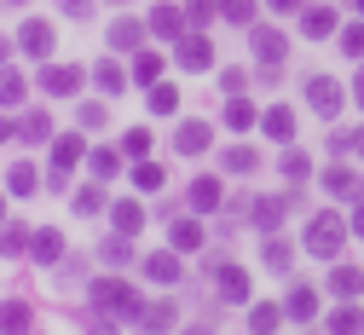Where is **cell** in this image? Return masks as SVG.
Wrapping results in <instances>:
<instances>
[{"instance_id": "6da1fadb", "label": "cell", "mask_w": 364, "mask_h": 335, "mask_svg": "<svg viewBox=\"0 0 364 335\" xmlns=\"http://www.w3.org/2000/svg\"><path fill=\"white\" fill-rule=\"evenodd\" d=\"M87 301H93L99 312H110V318H122V324H145V301H139V289L133 283H122V277H99V283H87Z\"/></svg>"}, {"instance_id": "7a4b0ae2", "label": "cell", "mask_w": 364, "mask_h": 335, "mask_svg": "<svg viewBox=\"0 0 364 335\" xmlns=\"http://www.w3.org/2000/svg\"><path fill=\"white\" fill-rule=\"evenodd\" d=\"M301 243H306L312 260H336L341 243H347V220H341L336 208H318V214L306 220V237H301Z\"/></svg>"}, {"instance_id": "3957f363", "label": "cell", "mask_w": 364, "mask_h": 335, "mask_svg": "<svg viewBox=\"0 0 364 335\" xmlns=\"http://www.w3.org/2000/svg\"><path fill=\"white\" fill-rule=\"evenodd\" d=\"M306 105H312L318 116H341V105H347V87H341L336 75H306Z\"/></svg>"}, {"instance_id": "277c9868", "label": "cell", "mask_w": 364, "mask_h": 335, "mask_svg": "<svg viewBox=\"0 0 364 335\" xmlns=\"http://www.w3.org/2000/svg\"><path fill=\"white\" fill-rule=\"evenodd\" d=\"M81 151H87V139L81 133H64V139H53V191H64L70 185V174H75V162H81Z\"/></svg>"}, {"instance_id": "5b68a950", "label": "cell", "mask_w": 364, "mask_h": 335, "mask_svg": "<svg viewBox=\"0 0 364 335\" xmlns=\"http://www.w3.org/2000/svg\"><path fill=\"white\" fill-rule=\"evenodd\" d=\"M41 92H53V99H70V92H81V64H41Z\"/></svg>"}, {"instance_id": "8992f818", "label": "cell", "mask_w": 364, "mask_h": 335, "mask_svg": "<svg viewBox=\"0 0 364 335\" xmlns=\"http://www.w3.org/2000/svg\"><path fill=\"white\" fill-rule=\"evenodd\" d=\"M249 46H255V64H260V70H266V64H284V58H289V41H284L278 29H260V23L249 29Z\"/></svg>"}, {"instance_id": "52a82bcc", "label": "cell", "mask_w": 364, "mask_h": 335, "mask_svg": "<svg viewBox=\"0 0 364 335\" xmlns=\"http://www.w3.org/2000/svg\"><path fill=\"white\" fill-rule=\"evenodd\" d=\"M214 295H220V301H232V307H243V301H249V272L214 260Z\"/></svg>"}, {"instance_id": "ba28073f", "label": "cell", "mask_w": 364, "mask_h": 335, "mask_svg": "<svg viewBox=\"0 0 364 335\" xmlns=\"http://www.w3.org/2000/svg\"><path fill=\"white\" fill-rule=\"evenodd\" d=\"M173 58H179V70H208L214 64V46H208V35H179L173 41Z\"/></svg>"}, {"instance_id": "9c48e42d", "label": "cell", "mask_w": 364, "mask_h": 335, "mask_svg": "<svg viewBox=\"0 0 364 335\" xmlns=\"http://www.w3.org/2000/svg\"><path fill=\"white\" fill-rule=\"evenodd\" d=\"M214 145V127L208 122H179V133H173V151L179 156H203Z\"/></svg>"}, {"instance_id": "30bf717a", "label": "cell", "mask_w": 364, "mask_h": 335, "mask_svg": "<svg viewBox=\"0 0 364 335\" xmlns=\"http://www.w3.org/2000/svg\"><path fill=\"white\" fill-rule=\"evenodd\" d=\"M18 46H23V53H35V58H47L53 46H58V35H53V23H47V18H29V23L18 29Z\"/></svg>"}, {"instance_id": "8fae6325", "label": "cell", "mask_w": 364, "mask_h": 335, "mask_svg": "<svg viewBox=\"0 0 364 335\" xmlns=\"http://www.w3.org/2000/svg\"><path fill=\"white\" fill-rule=\"evenodd\" d=\"M186 203H191L197 214H208V208H220V203H225V185H220L214 174H203V179H191V191H186Z\"/></svg>"}, {"instance_id": "7c38bea8", "label": "cell", "mask_w": 364, "mask_h": 335, "mask_svg": "<svg viewBox=\"0 0 364 335\" xmlns=\"http://www.w3.org/2000/svg\"><path fill=\"white\" fill-rule=\"evenodd\" d=\"M260 127H266V139H278V145H295V110L289 105H272L260 116Z\"/></svg>"}, {"instance_id": "4fadbf2b", "label": "cell", "mask_w": 364, "mask_h": 335, "mask_svg": "<svg viewBox=\"0 0 364 335\" xmlns=\"http://www.w3.org/2000/svg\"><path fill=\"white\" fill-rule=\"evenodd\" d=\"M289 203H295V197H260V203L249 208V214H255V225H260V237L284 225V214H289Z\"/></svg>"}, {"instance_id": "5bb4252c", "label": "cell", "mask_w": 364, "mask_h": 335, "mask_svg": "<svg viewBox=\"0 0 364 335\" xmlns=\"http://www.w3.org/2000/svg\"><path fill=\"white\" fill-rule=\"evenodd\" d=\"M29 255H35L41 266H53V260H64V237H58L53 225H41V231L29 237Z\"/></svg>"}, {"instance_id": "9a60e30c", "label": "cell", "mask_w": 364, "mask_h": 335, "mask_svg": "<svg viewBox=\"0 0 364 335\" xmlns=\"http://www.w3.org/2000/svg\"><path fill=\"white\" fill-rule=\"evenodd\" d=\"M324 191H336V197L358 203V197H364V179H358L353 168H324Z\"/></svg>"}, {"instance_id": "2e32d148", "label": "cell", "mask_w": 364, "mask_h": 335, "mask_svg": "<svg viewBox=\"0 0 364 335\" xmlns=\"http://www.w3.org/2000/svg\"><path fill=\"white\" fill-rule=\"evenodd\" d=\"M186 12H179V6H156L151 12V35H162V41H179V35H186Z\"/></svg>"}, {"instance_id": "e0dca14e", "label": "cell", "mask_w": 364, "mask_h": 335, "mask_svg": "<svg viewBox=\"0 0 364 335\" xmlns=\"http://www.w3.org/2000/svg\"><path fill=\"white\" fill-rule=\"evenodd\" d=\"M260 260H266V272H289V260H295V249L284 243L278 231H266V237H260Z\"/></svg>"}, {"instance_id": "ac0fdd59", "label": "cell", "mask_w": 364, "mask_h": 335, "mask_svg": "<svg viewBox=\"0 0 364 335\" xmlns=\"http://www.w3.org/2000/svg\"><path fill=\"white\" fill-rule=\"evenodd\" d=\"M179 272H186V266H179L173 249H156V255L145 260V277H151V283H179Z\"/></svg>"}, {"instance_id": "d6986e66", "label": "cell", "mask_w": 364, "mask_h": 335, "mask_svg": "<svg viewBox=\"0 0 364 335\" xmlns=\"http://www.w3.org/2000/svg\"><path fill=\"white\" fill-rule=\"evenodd\" d=\"M301 35H306V41L336 35V12H330V6H306V12H301Z\"/></svg>"}, {"instance_id": "ffe728a7", "label": "cell", "mask_w": 364, "mask_h": 335, "mask_svg": "<svg viewBox=\"0 0 364 335\" xmlns=\"http://www.w3.org/2000/svg\"><path fill=\"white\" fill-rule=\"evenodd\" d=\"M110 220H116V231H127V237H139V231H145V208L133 203V197L110 203Z\"/></svg>"}, {"instance_id": "44dd1931", "label": "cell", "mask_w": 364, "mask_h": 335, "mask_svg": "<svg viewBox=\"0 0 364 335\" xmlns=\"http://www.w3.org/2000/svg\"><path fill=\"white\" fill-rule=\"evenodd\" d=\"M220 168H225V174H255V168H260V151H255V145H225V151H220Z\"/></svg>"}, {"instance_id": "7402d4cb", "label": "cell", "mask_w": 364, "mask_h": 335, "mask_svg": "<svg viewBox=\"0 0 364 335\" xmlns=\"http://www.w3.org/2000/svg\"><path fill=\"white\" fill-rule=\"evenodd\" d=\"M289 318H301V324H312L318 318V289H312V283H295V289H289Z\"/></svg>"}, {"instance_id": "603a6c76", "label": "cell", "mask_w": 364, "mask_h": 335, "mask_svg": "<svg viewBox=\"0 0 364 335\" xmlns=\"http://www.w3.org/2000/svg\"><path fill=\"white\" fill-rule=\"evenodd\" d=\"M139 41H145V23L139 18H116L110 23V46H116V53H133Z\"/></svg>"}, {"instance_id": "cb8c5ba5", "label": "cell", "mask_w": 364, "mask_h": 335, "mask_svg": "<svg viewBox=\"0 0 364 335\" xmlns=\"http://www.w3.org/2000/svg\"><path fill=\"white\" fill-rule=\"evenodd\" d=\"M6 185H12V197H35V191H41L35 162H12V168H6Z\"/></svg>"}, {"instance_id": "d4e9b609", "label": "cell", "mask_w": 364, "mask_h": 335, "mask_svg": "<svg viewBox=\"0 0 364 335\" xmlns=\"http://www.w3.org/2000/svg\"><path fill=\"white\" fill-rule=\"evenodd\" d=\"M18 139H23V145H47V139H53V116H47V110L23 116V122H18Z\"/></svg>"}, {"instance_id": "484cf974", "label": "cell", "mask_w": 364, "mask_h": 335, "mask_svg": "<svg viewBox=\"0 0 364 335\" xmlns=\"http://www.w3.org/2000/svg\"><path fill=\"white\" fill-rule=\"evenodd\" d=\"M255 116H260V110L243 99V92H232V105H225V127H232V133H243V127H255Z\"/></svg>"}, {"instance_id": "4316f807", "label": "cell", "mask_w": 364, "mask_h": 335, "mask_svg": "<svg viewBox=\"0 0 364 335\" xmlns=\"http://www.w3.org/2000/svg\"><path fill=\"white\" fill-rule=\"evenodd\" d=\"M330 289H336L341 301H353V295L364 289V272H358V266H336V272H330Z\"/></svg>"}, {"instance_id": "83f0119b", "label": "cell", "mask_w": 364, "mask_h": 335, "mask_svg": "<svg viewBox=\"0 0 364 335\" xmlns=\"http://www.w3.org/2000/svg\"><path fill=\"white\" fill-rule=\"evenodd\" d=\"M284 312H289V307H272V301H255V307H249V329H260V335H266V329H278V324H284Z\"/></svg>"}, {"instance_id": "f1b7e54d", "label": "cell", "mask_w": 364, "mask_h": 335, "mask_svg": "<svg viewBox=\"0 0 364 335\" xmlns=\"http://www.w3.org/2000/svg\"><path fill=\"white\" fill-rule=\"evenodd\" d=\"M23 92H29V81H23L18 70H0V105L18 110V105H23Z\"/></svg>"}, {"instance_id": "f546056e", "label": "cell", "mask_w": 364, "mask_h": 335, "mask_svg": "<svg viewBox=\"0 0 364 335\" xmlns=\"http://www.w3.org/2000/svg\"><path fill=\"white\" fill-rule=\"evenodd\" d=\"M99 255H105L110 266H127V260H133V237H127V231H116V237H105V243H99Z\"/></svg>"}, {"instance_id": "4dcf8cb0", "label": "cell", "mask_w": 364, "mask_h": 335, "mask_svg": "<svg viewBox=\"0 0 364 335\" xmlns=\"http://www.w3.org/2000/svg\"><path fill=\"white\" fill-rule=\"evenodd\" d=\"M29 324H35L29 301H6V307H0V329H29Z\"/></svg>"}, {"instance_id": "1f68e13d", "label": "cell", "mask_w": 364, "mask_h": 335, "mask_svg": "<svg viewBox=\"0 0 364 335\" xmlns=\"http://www.w3.org/2000/svg\"><path fill=\"white\" fill-rule=\"evenodd\" d=\"M173 249H179V255L203 249V225H197V220H173Z\"/></svg>"}, {"instance_id": "d6a6232c", "label": "cell", "mask_w": 364, "mask_h": 335, "mask_svg": "<svg viewBox=\"0 0 364 335\" xmlns=\"http://www.w3.org/2000/svg\"><path fill=\"white\" fill-rule=\"evenodd\" d=\"M70 208H75V214H105L110 203H105V191H99V185H81L75 197H70Z\"/></svg>"}, {"instance_id": "836d02e7", "label": "cell", "mask_w": 364, "mask_h": 335, "mask_svg": "<svg viewBox=\"0 0 364 335\" xmlns=\"http://www.w3.org/2000/svg\"><path fill=\"white\" fill-rule=\"evenodd\" d=\"M29 225H0V255H29Z\"/></svg>"}, {"instance_id": "e575fe53", "label": "cell", "mask_w": 364, "mask_h": 335, "mask_svg": "<svg viewBox=\"0 0 364 335\" xmlns=\"http://www.w3.org/2000/svg\"><path fill=\"white\" fill-rule=\"evenodd\" d=\"M330 329H336V335L364 329V307H353V301H347V307H336V312H330Z\"/></svg>"}, {"instance_id": "d590c367", "label": "cell", "mask_w": 364, "mask_h": 335, "mask_svg": "<svg viewBox=\"0 0 364 335\" xmlns=\"http://www.w3.org/2000/svg\"><path fill=\"white\" fill-rule=\"evenodd\" d=\"M162 53H139V58H133V81H145V87H156V75H162Z\"/></svg>"}, {"instance_id": "8d00e7d4", "label": "cell", "mask_w": 364, "mask_h": 335, "mask_svg": "<svg viewBox=\"0 0 364 335\" xmlns=\"http://www.w3.org/2000/svg\"><path fill=\"white\" fill-rule=\"evenodd\" d=\"M93 81H99V87H105V92H122V87H127V70H122V64H116V58H105V64H99V70H93Z\"/></svg>"}, {"instance_id": "74e56055", "label": "cell", "mask_w": 364, "mask_h": 335, "mask_svg": "<svg viewBox=\"0 0 364 335\" xmlns=\"http://www.w3.org/2000/svg\"><path fill=\"white\" fill-rule=\"evenodd\" d=\"M122 151H127L133 162H145V156H151V127H127V139H122Z\"/></svg>"}, {"instance_id": "f35d334b", "label": "cell", "mask_w": 364, "mask_h": 335, "mask_svg": "<svg viewBox=\"0 0 364 335\" xmlns=\"http://www.w3.org/2000/svg\"><path fill=\"white\" fill-rule=\"evenodd\" d=\"M173 105H179V87L156 81V87H151V110H156V116H173Z\"/></svg>"}, {"instance_id": "ab89813d", "label": "cell", "mask_w": 364, "mask_h": 335, "mask_svg": "<svg viewBox=\"0 0 364 335\" xmlns=\"http://www.w3.org/2000/svg\"><path fill=\"white\" fill-rule=\"evenodd\" d=\"M341 53H347V58H353V64H358V58H364V18H358V23H347V29H341Z\"/></svg>"}, {"instance_id": "60d3db41", "label": "cell", "mask_w": 364, "mask_h": 335, "mask_svg": "<svg viewBox=\"0 0 364 335\" xmlns=\"http://www.w3.org/2000/svg\"><path fill=\"white\" fill-rule=\"evenodd\" d=\"M122 156H127V151H110V145H99V151H93V174H99V179H110V174L122 168Z\"/></svg>"}, {"instance_id": "b9f144b4", "label": "cell", "mask_w": 364, "mask_h": 335, "mask_svg": "<svg viewBox=\"0 0 364 335\" xmlns=\"http://www.w3.org/2000/svg\"><path fill=\"white\" fill-rule=\"evenodd\" d=\"M306 174H312V156L289 145V151H284V179H306Z\"/></svg>"}, {"instance_id": "7bdbcfd3", "label": "cell", "mask_w": 364, "mask_h": 335, "mask_svg": "<svg viewBox=\"0 0 364 335\" xmlns=\"http://www.w3.org/2000/svg\"><path fill=\"white\" fill-rule=\"evenodd\" d=\"M214 12H220V0H191V6H186L191 29H208V23H214Z\"/></svg>"}, {"instance_id": "ee69618b", "label": "cell", "mask_w": 364, "mask_h": 335, "mask_svg": "<svg viewBox=\"0 0 364 335\" xmlns=\"http://www.w3.org/2000/svg\"><path fill=\"white\" fill-rule=\"evenodd\" d=\"M145 324H151V329H168V324H179V307H173V301H156V307L145 312Z\"/></svg>"}, {"instance_id": "f6af8a7d", "label": "cell", "mask_w": 364, "mask_h": 335, "mask_svg": "<svg viewBox=\"0 0 364 335\" xmlns=\"http://www.w3.org/2000/svg\"><path fill=\"white\" fill-rule=\"evenodd\" d=\"M75 122H81L87 133H99V127L110 122V110H105V105H81V110H75Z\"/></svg>"}, {"instance_id": "bcb514c9", "label": "cell", "mask_w": 364, "mask_h": 335, "mask_svg": "<svg viewBox=\"0 0 364 335\" xmlns=\"http://www.w3.org/2000/svg\"><path fill=\"white\" fill-rule=\"evenodd\" d=\"M220 12L232 23H255V0H220Z\"/></svg>"}, {"instance_id": "7dc6e473", "label": "cell", "mask_w": 364, "mask_h": 335, "mask_svg": "<svg viewBox=\"0 0 364 335\" xmlns=\"http://www.w3.org/2000/svg\"><path fill=\"white\" fill-rule=\"evenodd\" d=\"M133 185H139V191H156V185H162V168H156V162H139V168H133Z\"/></svg>"}, {"instance_id": "c3c4849f", "label": "cell", "mask_w": 364, "mask_h": 335, "mask_svg": "<svg viewBox=\"0 0 364 335\" xmlns=\"http://www.w3.org/2000/svg\"><path fill=\"white\" fill-rule=\"evenodd\" d=\"M58 12H64V18H81V23H87V18L99 12V6H93V0H58Z\"/></svg>"}, {"instance_id": "681fc988", "label": "cell", "mask_w": 364, "mask_h": 335, "mask_svg": "<svg viewBox=\"0 0 364 335\" xmlns=\"http://www.w3.org/2000/svg\"><path fill=\"white\" fill-rule=\"evenodd\" d=\"M243 81H249L243 70H220V87H225V92H243Z\"/></svg>"}, {"instance_id": "f907efd6", "label": "cell", "mask_w": 364, "mask_h": 335, "mask_svg": "<svg viewBox=\"0 0 364 335\" xmlns=\"http://www.w3.org/2000/svg\"><path fill=\"white\" fill-rule=\"evenodd\" d=\"M272 12H301V0H266Z\"/></svg>"}, {"instance_id": "816d5d0a", "label": "cell", "mask_w": 364, "mask_h": 335, "mask_svg": "<svg viewBox=\"0 0 364 335\" xmlns=\"http://www.w3.org/2000/svg\"><path fill=\"white\" fill-rule=\"evenodd\" d=\"M353 99H358V110H364V70L353 75Z\"/></svg>"}, {"instance_id": "f5cc1de1", "label": "cell", "mask_w": 364, "mask_h": 335, "mask_svg": "<svg viewBox=\"0 0 364 335\" xmlns=\"http://www.w3.org/2000/svg\"><path fill=\"white\" fill-rule=\"evenodd\" d=\"M353 231L364 237V197H358V208H353Z\"/></svg>"}, {"instance_id": "db71d44e", "label": "cell", "mask_w": 364, "mask_h": 335, "mask_svg": "<svg viewBox=\"0 0 364 335\" xmlns=\"http://www.w3.org/2000/svg\"><path fill=\"white\" fill-rule=\"evenodd\" d=\"M6 139H18V127H12L6 116H0V145H6Z\"/></svg>"}, {"instance_id": "11a10c76", "label": "cell", "mask_w": 364, "mask_h": 335, "mask_svg": "<svg viewBox=\"0 0 364 335\" xmlns=\"http://www.w3.org/2000/svg\"><path fill=\"white\" fill-rule=\"evenodd\" d=\"M353 156H364V127H358V133H353Z\"/></svg>"}, {"instance_id": "9f6ffc18", "label": "cell", "mask_w": 364, "mask_h": 335, "mask_svg": "<svg viewBox=\"0 0 364 335\" xmlns=\"http://www.w3.org/2000/svg\"><path fill=\"white\" fill-rule=\"evenodd\" d=\"M347 6H353V12H358V18H364V0H347Z\"/></svg>"}, {"instance_id": "6f0895ef", "label": "cell", "mask_w": 364, "mask_h": 335, "mask_svg": "<svg viewBox=\"0 0 364 335\" xmlns=\"http://www.w3.org/2000/svg\"><path fill=\"white\" fill-rule=\"evenodd\" d=\"M6 53H12V46H6V41H0V64H6Z\"/></svg>"}, {"instance_id": "680465c9", "label": "cell", "mask_w": 364, "mask_h": 335, "mask_svg": "<svg viewBox=\"0 0 364 335\" xmlns=\"http://www.w3.org/2000/svg\"><path fill=\"white\" fill-rule=\"evenodd\" d=\"M0 220H6V203H0Z\"/></svg>"}, {"instance_id": "91938a15", "label": "cell", "mask_w": 364, "mask_h": 335, "mask_svg": "<svg viewBox=\"0 0 364 335\" xmlns=\"http://www.w3.org/2000/svg\"><path fill=\"white\" fill-rule=\"evenodd\" d=\"M12 6H23V0H12Z\"/></svg>"}]
</instances>
